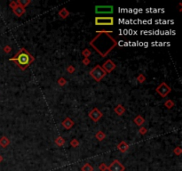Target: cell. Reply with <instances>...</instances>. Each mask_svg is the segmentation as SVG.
<instances>
[{"mask_svg":"<svg viewBox=\"0 0 182 171\" xmlns=\"http://www.w3.org/2000/svg\"><path fill=\"white\" fill-rule=\"evenodd\" d=\"M10 61L14 62L22 71H25L35 61V58L25 48H22L13 58H11Z\"/></svg>","mask_w":182,"mask_h":171,"instance_id":"obj_1","label":"cell"},{"mask_svg":"<svg viewBox=\"0 0 182 171\" xmlns=\"http://www.w3.org/2000/svg\"><path fill=\"white\" fill-rule=\"evenodd\" d=\"M89 74H90L91 77H92L95 81L100 82V81H101L102 79L106 77L107 73H106V71L102 69V67L100 65H96L91 70Z\"/></svg>","mask_w":182,"mask_h":171,"instance_id":"obj_2","label":"cell"},{"mask_svg":"<svg viewBox=\"0 0 182 171\" xmlns=\"http://www.w3.org/2000/svg\"><path fill=\"white\" fill-rule=\"evenodd\" d=\"M114 18L111 16H99L95 17V25L96 26H112L114 25Z\"/></svg>","mask_w":182,"mask_h":171,"instance_id":"obj_3","label":"cell"},{"mask_svg":"<svg viewBox=\"0 0 182 171\" xmlns=\"http://www.w3.org/2000/svg\"><path fill=\"white\" fill-rule=\"evenodd\" d=\"M156 92L161 97L164 98V97H166L171 92V87L168 86L165 82H162L156 88Z\"/></svg>","mask_w":182,"mask_h":171,"instance_id":"obj_4","label":"cell"},{"mask_svg":"<svg viewBox=\"0 0 182 171\" xmlns=\"http://www.w3.org/2000/svg\"><path fill=\"white\" fill-rule=\"evenodd\" d=\"M113 12V5H96L95 6V13L98 14H111Z\"/></svg>","mask_w":182,"mask_h":171,"instance_id":"obj_5","label":"cell"},{"mask_svg":"<svg viewBox=\"0 0 182 171\" xmlns=\"http://www.w3.org/2000/svg\"><path fill=\"white\" fill-rule=\"evenodd\" d=\"M108 171H124L125 168L118 160H114L113 162L108 166Z\"/></svg>","mask_w":182,"mask_h":171,"instance_id":"obj_6","label":"cell"},{"mask_svg":"<svg viewBox=\"0 0 182 171\" xmlns=\"http://www.w3.org/2000/svg\"><path fill=\"white\" fill-rule=\"evenodd\" d=\"M89 118H92V121L94 122H98L99 120L100 119V118H102V116H103V114H102V112H100V110H99L98 108H96V107H94L93 109H92V110H91L90 112H89L88 114Z\"/></svg>","mask_w":182,"mask_h":171,"instance_id":"obj_7","label":"cell"},{"mask_svg":"<svg viewBox=\"0 0 182 171\" xmlns=\"http://www.w3.org/2000/svg\"><path fill=\"white\" fill-rule=\"evenodd\" d=\"M102 67V69L104 70V71H106V73H110V72H112V71H114V70L117 68V65H116V63H114L112 60H110V59H108L107 61L105 62V63H103V65L101 66Z\"/></svg>","mask_w":182,"mask_h":171,"instance_id":"obj_8","label":"cell"},{"mask_svg":"<svg viewBox=\"0 0 182 171\" xmlns=\"http://www.w3.org/2000/svg\"><path fill=\"white\" fill-rule=\"evenodd\" d=\"M61 125L64 127L66 129H68V130H69V129H71L72 128L73 126L75 125V123H74V121H73L72 119H71L70 118H66L64 120H63L62 122H61Z\"/></svg>","mask_w":182,"mask_h":171,"instance_id":"obj_9","label":"cell"},{"mask_svg":"<svg viewBox=\"0 0 182 171\" xmlns=\"http://www.w3.org/2000/svg\"><path fill=\"white\" fill-rule=\"evenodd\" d=\"M117 149L119 150V151H121L122 153H124L129 150V144L125 141H122L117 144Z\"/></svg>","mask_w":182,"mask_h":171,"instance_id":"obj_10","label":"cell"},{"mask_svg":"<svg viewBox=\"0 0 182 171\" xmlns=\"http://www.w3.org/2000/svg\"><path fill=\"white\" fill-rule=\"evenodd\" d=\"M13 13H14V14L16 15V16H18V17H22V15L26 13L25 8H23L22 6H21V5H17L14 9H13Z\"/></svg>","mask_w":182,"mask_h":171,"instance_id":"obj_11","label":"cell"},{"mask_svg":"<svg viewBox=\"0 0 182 171\" xmlns=\"http://www.w3.org/2000/svg\"><path fill=\"white\" fill-rule=\"evenodd\" d=\"M114 112L118 116H122L125 112V108L122 104H118V105H117L114 108Z\"/></svg>","mask_w":182,"mask_h":171,"instance_id":"obj_12","label":"cell"},{"mask_svg":"<svg viewBox=\"0 0 182 171\" xmlns=\"http://www.w3.org/2000/svg\"><path fill=\"white\" fill-rule=\"evenodd\" d=\"M133 122H134V123L136 124L138 127H141V126H142L143 124L145 123V119H144V118H143L141 115H138V116H136V117L134 118V119H133Z\"/></svg>","mask_w":182,"mask_h":171,"instance_id":"obj_13","label":"cell"},{"mask_svg":"<svg viewBox=\"0 0 182 171\" xmlns=\"http://www.w3.org/2000/svg\"><path fill=\"white\" fill-rule=\"evenodd\" d=\"M10 144V140L7 138L6 136H2L0 138V146L3 147V148H6L8 145Z\"/></svg>","mask_w":182,"mask_h":171,"instance_id":"obj_14","label":"cell"},{"mask_svg":"<svg viewBox=\"0 0 182 171\" xmlns=\"http://www.w3.org/2000/svg\"><path fill=\"white\" fill-rule=\"evenodd\" d=\"M69 14H70V13H69V12L67 10V8H65V7L59 11V16L61 17V19H66Z\"/></svg>","mask_w":182,"mask_h":171,"instance_id":"obj_15","label":"cell"},{"mask_svg":"<svg viewBox=\"0 0 182 171\" xmlns=\"http://www.w3.org/2000/svg\"><path fill=\"white\" fill-rule=\"evenodd\" d=\"M54 143H56V145H57V146L61 147V146H63V145L65 144L66 141H65V139L63 138L62 136H58L57 138L54 140Z\"/></svg>","mask_w":182,"mask_h":171,"instance_id":"obj_16","label":"cell"},{"mask_svg":"<svg viewBox=\"0 0 182 171\" xmlns=\"http://www.w3.org/2000/svg\"><path fill=\"white\" fill-rule=\"evenodd\" d=\"M16 3L18 4L19 5L22 6L23 8H25V7H27L30 3H31V1H30V0H17Z\"/></svg>","mask_w":182,"mask_h":171,"instance_id":"obj_17","label":"cell"},{"mask_svg":"<svg viewBox=\"0 0 182 171\" xmlns=\"http://www.w3.org/2000/svg\"><path fill=\"white\" fill-rule=\"evenodd\" d=\"M95 137H96L97 140H99V141H102L103 139H105L106 135H105V133H104V132L98 131L96 133V135H95Z\"/></svg>","mask_w":182,"mask_h":171,"instance_id":"obj_18","label":"cell"},{"mask_svg":"<svg viewBox=\"0 0 182 171\" xmlns=\"http://www.w3.org/2000/svg\"><path fill=\"white\" fill-rule=\"evenodd\" d=\"M81 170H82V171H93L94 168H93V167H92L91 164H89V163H85V164H84V166L82 167Z\"/></svg>","mask_w":182,"mask_h":171,"instance_id":"obj_19","label":"cell"},{"mask_svg":"<svg viewBox=\"0 0 182 171\" xmlns=\"http://www.w3.org/2000/svg\"><path fill=\"white\" fill-rule=\"evenodd\" d=\"M174 105H175L174 102H173L172 100H170V99H169V100H167L165 102H164V106H165L167 109H169V110H170V109H172V108H173Z\"/></svg>","mask_w":182,"mask_h":171,"instance_id":"obj_20","label":"cell"},{"mask_svg":"<svg viewBox=\"0 0 182 171\" xmlns=\"http://www.w3.org/2000/svg\"><path fill=\"white\" fill-rule=\"evenodd\" d=\"M67 82L68 81L66 80V79L65 78H63V77L60 78V79L57 80V83H58V85H59L60 87H64V86L67 84Z\"/></svg>","mask_w":182,"mask_h":171,"instance_id":"obj_21","label":"cell"},{"mask_svg":"<svg viewBox=\"0 0 182 171\" xmlns=\"http://www.w3.org/2000/svg\"><path fill=\"white\" fill-rule=\"evenodd\" d=\"M91 54H92V52H91L90 49H88V48H85V49L83 50L82 52V55L84 56V58H89Z\"/></svg>","mask_w":182,"mask_h":171,"instance_id":"obj_22","label":"cell"},{"mask_svg":"<svg viewBox=\"0 0 182 171\" xmlns=\"http://www.w3.org/2000/svg\"><path fill=\"white\" fill-rule=\"evenodd\" d=\"M79 144H80V143H79V141L77 139H72L70 141V145L72 147H74V148H76V147H78L79 146Z\"/></svg>","mask_w":182,"mask_h":171,"instance_id":"obj_23","label":"cell"},{"mask_svg":"<svg viewBox=\"0 0 182 171\" xmlns=\"http://www.w3.org/2000/svg\"><path fill=\"white\" fill-rule=\"evenodd\" d=\"M146 77H145L144 74H139L138 77H137V81L139 83H144L146 81Z\"/></svg>","mask_w":182,"mask_h":171,"instance_id":"obj_24","label":"cell"},{"mask_svg":"<svg viewBox=\"0 0 182 171\" xmlns=\"http://www.w3.org/2000/svg\"><path fill=\"white\" fill-rule=\"evenodd\" d=\"M99 169H100V171H107L108 166L105 164V163H100V166H99Z\"/></svg>","mask_w":182,"mask_h":171,"instance_id":"obj_25","label":"cell"},{"mask_svg":"<svg viewBox=\"0 0 182 171\" xmlns=\"http://www.w3.org/2000/svg\"><path fill=\"white\" fill-rule=\"evenodd\" d=\"M67 71L69 73H70V74H73L75 71V68L73 65H69V67L67 68Z\"/></svg>","mask_w":182,"mask_h":171,"instance_id":"obj_26","label":"cell"},{"mask_svg":"<svg viewBox=\"0 0 182 171\" xmlns=\"http://www.w3.org/2000/svg\"><path fill=\"white\" fill-rule=\"evenodd\" d=\"M173 152L175 153L176 155H178V156H179V155L181 154V152H182V149H181V147H179V146L176 147V148L174 149Z\"/></svg>","mask_w":182,"mask_h":171,"instance_id":"obj_27","label":"cell"},{"mask_svg":"<svg viewBox=\"0 0 182 171\" xmlns=\"http://www.w3.org/2000/svg\"><path fill=\"white\" fill-rule=\"evenodd\" d=\"M139 133L140 134V135H146V134L148 133V129H147L146 127H141L139 129Z\"/></svg>","mask_w":182,"mask_h":171,"instance_id":"obj_28","label":"cell"},{"mask_svg":"<svg viewBox=\"0 0 182 171\" xmlns=\"http://www.w3.org/2000/svg\"><path fill=\"white\" fill-rule=\"evenodd\" d=\"M11 51H12V48L10 46H5V47H4V52H5V53L9 54Z\"/></svg>","mask_w":182,"mask_h":171,"instance_id":"obj_29","label":"cell"},{"mask_svg":"<svg viewBox=\"0 0 182 171\" xmlns=\"http://www.w3.org/2000/svg\"><path fill=\"white\" fill-rule=\"evenodd\" d=\"M82 63H83V64H84L85 66H87V65H89V64H90L91 60L89 59V58H84V59H83Z\"/></svg>","mask_w":182,"mask_h":171,"instance_id":"obj_30","label":"cell"},{"mask_svg":"<svg viewBox=\"0 0 182 171\" xmlns=\"http://www.w3.org/2000/svg\"><path fill=\"white\" fill-rule=\"evenodd\" d=\"M9 5H10V7L12 9H14L15 7L17 6V5H18V4L16 3V1H12L10 4H9Z\"/></svg>","mask_w":182,"mask_h":171,"instance_id":"obj_31","label":"cell"},{"mask_svg":"<svg viewBox=\"0 0 182 171\" xmlns=\"http://www.w3.org/2000/svg\"><path fill=\"white\" fill-rule=\"evenodd\" d=\"M3 160H4L3 156H2V155H0V163H1V162H2V161H3Z\"/></svg>","mask_w":182,"mask_h":171,"instance_id":"obj_32","label":"cell"}]
</instances>
